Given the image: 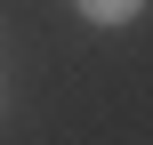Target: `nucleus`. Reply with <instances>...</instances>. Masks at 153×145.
Instances as JSON below:
<instances>
[{"label": "nucleus", "instance_id": "1", "mask_svg": "<svg viewBox=\"0 0 153 145\" xmlns=\"http://www.w3.org/2000/svg\"><path fill=\"white\" fill-rule=\"evenodd\" d=\"M73 8H81L89 24H105V32H113V24H137V16H145V0H73Z\"/></svg>", "mask_w": 153, "mask_h": 145}]
</instances>
